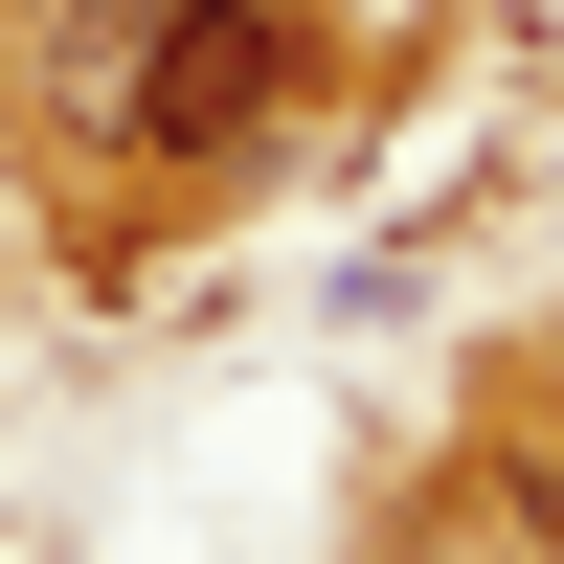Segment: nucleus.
Returning a JSON list of instances; mask_svg holds the SVG:
<instances>
[{"label":"nucleus","instance_id":"1","mask_svg":"<svg viewBox=\"0 0 564 564\" xmlns=\"http://www.w3.org/2000/svg\"><path fill=\"white\" fill-rule=\"evenodd\" d=\"M271 113V23H159V68H135V135H181V159H226V135Z\"/></svg>","mask_w":564,"mask_h":564},{"label":"nucleus","instance_id":"2","mask_svg":"<svg viewBox=\"0 0 564 564\" xmlns=\"http://www.w3.org/2000/svg\"><path fill=\"white\" fill-rule=\"evenodd\" d=\"M520 520L564 542V406H542V430H520Z\"/></svg>","mask_w":564,"mask_h":564}]
</instances>
